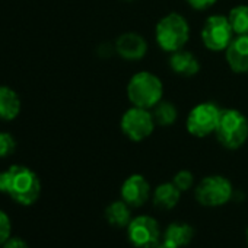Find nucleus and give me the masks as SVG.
Masks as SVG:
<instances>
[{"label":"nucleus","instance_id":"nucleus-1","mask_svg":"<svg viewBox=\"0 0 248 248\" xmlns=\"http://www.w3.org/2000/svg\"><path fill=\"white\" fill-rule=\"evenodd\" d=\"M155 40L165 53L183 50L190 40V25L187 19L177 12L165 15L155 27Z\"/></svg>","mask_w":248,"mask_h":248},{"label":"nucleus","instance_id":"nucleus-2","mask_svg":"<svg viewBox=\"0 0 248 248\" xmlns=\"http://www.w3.org/2000/svg\"><path fill=\"white\" fill-rule=\"evenodd\" d=\"M162 80L148 70L138 72L127 83V98L135 107L152 109L162 101Z\"/></svg>","mask_w":248,"mask_h":248},{"label":"nucleus","instance_id":"nucleus-3","mask_svg":"<svg viewBox=\"0 0 248 248\" xmlns=\"http://www.w3.org/2000/svg\"><path fill=\"white\" fill-rule=\"evenodd\" d=\"M217 142L231 151L239 149L248 139V120L247 117L233 108H225L220 111L219 121L215 130Z\"/></svg>","mask_w":248,"mask_h":248},{"label":"nucleus","instance_id":"nucleus-4","mask_svg":"<svg viewBox=\"0 0 248 248\" xmlns=\"http://www.w3.org/2000/svg\"><path fill=\"white\" fill-rule=\"evenodd\" d=\"M41 193V184L34 171L24 165H14L9 168V188L8 194L19 204L31 206L37 202Z\"/></svg>","mask_w":248,"mask_h":248},{"label":"nucleus","instance_id":"nucleus-5","mask_svg":"<svg viewBox=\"0 0 248 248\" xmlns=\"http://www.w3.org/2000/svg\"><path fill=\"white\" fill-rule=\"evenodd\" d=\"M155 118L151 109L140 107H130L124 111L120 120L123 135L132 142H142L148 139L155 130Z\"/></svg>","mask_w":248,"mask_h":248},{"label":"nucleus","instance_id":"nucleus-6","mask_svg":"<svg viewBox=\"0 0 248 248\" xmlns=\"http://www.w3.org/2000/svg\"><path fill=\"white\" fill-rule=\"evenodd\" d=\"M220 111L222 109L210 101L194 105L186 120L187 132L194 138H206L215 133Z\"/></svg>","mask_w":248,"mask_h":248},{"label":"nucleus","instance_id":"nucleus-7","mask_svg":"<svg viewBox=\"0 0 248 248\" xmlns=\"http://www.w3.org/2000/svg\"><path fill=\"white\" fill-rule=\"evenodd\" d=\"M233 31L228 21V16L212 15L209 16L200 31L203 46L213 53L225 51L233 38Z\"/></svg>","mask_w":248,"mask_h":248},{"label":"nucleus","instance_id":"nucleus-8","mask_svg":"<svg viewBox=\"0 0 248 248\" xmlns=\"http://www.w3.org/2000/svg\"><path fill=\"white\" fill-rule=\"evenodd\" d=\"M233 194L232 184L222 175L204 177L196 187V199L207 207H217L231 200Z\"/></svg>","mask_w":248,"mask_h":248},{"label":"nucleus","instance_id":"nucleus-9","mask_svg":"<svg viewBox=\"0 0 248 248\" xmlns=\"http://www.w3.org/2000/svg\"><path fill=\"white\" fill-rule=\"evenodd\" d=\"M161 236L158 222L151 216H138L129 223V238L139 248L158 247Z\"/></svg>","mask_w":248,"mask_h":248},{"label":"nucleus","instance_id":"nucleus-10","mask_svg":"<svg viewBox=\"0 0 248 248\" xmlns=\"http://www.w3.org/2000/svg\"><path fill=\"white\" fill-rule=\"evenodd\" d=\"M114 48L121 59L127 62H138L146 56L148 41L138 32H124L117 38Z\"/></svg>","mask_w":248,"mask_h":248},{"label":"nucleus","instance_id":"nucleus-11","mask_svg":"<svg viewBox=\"0 0 248 248\" xmlns=\"http://www.w3.org/2000/svg\"><path fill=\"white\" fill-rule=\"evenodd\" d=\"M151 196V186L140 174H133L121 186V197L129 206L139 207L146 203Z\"/></svg>","mask_w":248,"mask_h":248},{"label":"nucleus","instance_id":"nucleus-12","mask_svg":"<svg viewBox=\"0 0 248 248\" xmlns=\"http://www.w3.org/2000/svg\"><path fill=\"white\" fill-rule=\"evenodd\" d=\"M225 57L229 69L238 75L248 73V34L236 35L225 50Z\"/></svg>","mask_w":248,"mask_h":248},{"label":"nucleus","instance_id":"nucleus-13","mask_svg":"<svg viewBox=\"0 0 248 248\" xmlns=\"http://www.w3.org/2000/svg\"><path fill=\"white\" fill-rule=\"evenodd\" d=\"M170 67L171 70L184 78H191L196 76L200 72V63L197 57L186 50H178L175 53H171L170 57Z\"/></svg>","mask_w":248,"mask_h":248},{"label":"nucleus","instance_id":"nucleus-14","mask_svg":"<svg viewBox=\"0 0 248 248\" xmlns=\"http://www.w3.org/2000/svg\"><path fill=\"white\" fill-rule=\"evenodd\" d=\"M21 99L18 93L8 86H0V120L11 121L18 117Z\"/></svg>","mask_w":248,"mask_h":248},{"label":"nucleus","instance_id":"nucleus-15","mask_svg":"<svg viewBox=\"0 0 248 248\" xmlns=\"http://www.w3.org/2000/svg\"><path fill=\"white\" fill-rule=\"evenodd\" d=\"M194 231L190 225L187 223H172L167 228L165 235H164V244L174 247V248H180L184 247L187 244H190V241L193 239Z\"/></svg>","mask_w":248,"mask_h":248},{"label":"nucleus","instance_id":"nucleus-16","mask_svg":"<svg viewBox=\"0 0 248 248\" xmlns=\"http://www.w3.org/2000/svg\"><path fill=\"white\" fill-rule=\"evenodd\" d=\"M181 191L174 183H164L155 188L154 203L161 209H172L180 202Z\"/></svg>","mask_w":248,"mask_h":248},{"label":"nucleus","instance_id":"nucleus-17","mask_svg":"<svg viewBox=\"0 0 248 248\" xmlns=\"http://www.w3.org/2000/svg\"><path fill=\"white\" fill-rule=\"evenodd\" d=\"M105 217L107 220L112 225V226H126L130 223V217H132V213H130V209H129V204L124 202V200H120V202H114L111 203L107 210H105Z\"/></svg>","mask_w":248,"mask_h":248},{"label":"nucleus","instance_id":"nucleus-18","mask_svg":"<svg viewBox=\"0 0 248 248\" xmlns=\"http://www.w3.org/2000/svg\"><path fill=\"white\" fill-rule=\"evenodd\" d=\"M228 21L235 35H247L248 34V6L238 5L229 11Z\"/></svg>","mask_w":248,"mask_h":248},{"label":"nucleus","instance_id":"nucleus-19","mask_svg":"<svg viewBox=\"0 0 248 248\" xmlns=\"http://www.w3.org/2000/svg\"><path fill=\"white\" fill-rule=\"evenodd\" d=\"M178 117V111L175 105L170 101H161L158 105L154 107V118L159 126H171L175 123Z\"/></svg>","mask_w":248,"mask_h":248},{"label":"nucleus","instance_id":"nucleus-20","mask_svg":"<svg viewBox=\"0 0 248 248\" xmlns=\"http://www.w3.org/2000/svg\"><path fill=\"white\" fill-rule=\"evenodd\" d=\"M172 183L180 188V191H186V190H188V188L193 186L194 177H193V174H191L190 171L183 170V171H180V172H177V174L174 175Z\"/></svg>","mask_w":248,"mask_h":248},{"label":"nucleus","instance_id":"nucleus-21","mask_svg":"<svg viewBox=\"0 0 248 248\" xmlns=\"http://www.w3.org/2000/svg\"><path fill=\"white\" fill-rule=\"evenodd\" d=\"M15 151V139L9 133H0V158H6Z\"/></svg>","mask_w":248,"mask_h":248},{"label":"nucleus","instance_id":"nucleus-22","mask_svg":"<svg viewBox=\"0 0 248 248\" xmlns=\"http://www.w3.org/2000/svg\"><path fill=\"white\" fill-rule=\"evenodd\" d=\"M11 235V220L9 216L0 210V247H2Z\"/></svg>","mask_w":248,"mask_h":248},{"label":"nucleus","instance_id":"nucleus-23","mask_svg":"<svg viewBox=\"0 0 248 248\" xmlns=\"http://www.w3.org/2000/svg\"><path fill=\"white\" fill-rule=\"evenodd\" d=\"M186 2L196 11H206L213 5H216L217 0H186Z\"/></svg>","mask_w":248,"mask_h":248},{"label":"nucleus","instance_id":"nucleus-24","mask_svg":"<svg viewBox=\"0 0 248 248\" xmlns=\"http://www.w3.org/2000/svg\"><path fill=\"white\" fill-rule=\"evenodd\" d=\"M3 248H28V245L21 238H12L3 244Z\"/></svg>","mask_w":248,"mask_h":248},{"label":"nucleus","instance_id":"nucleus-25","mask_svg":"<svg viewBox=\"0 0 248 248\" xmlns=\"http://www.w3.org/2000/svg\"><path fill=\"white\" fill-rule=\"evenodd\" d=\"M9 188V170L0 172V191L8 193Z\"/></svg>","mask_w":248,"mask_h":248},{"label":"nucleus","instance_id":"nucleus-26","mask_svg":"<svg viewBox=\"0 0 248 248\" xmlns=\"http://www.w3.org/2000/svg\"><path fill=\"white\" fill-rule=\"evenodd\" d=\"M156 248H174V247H170V245H167V244H162V245H159V247H156Z\"/></svg>","mask_w":248,"mask_h":248},{"label":"nucleus","instance_id":"nucleus-27","mask_svg":"<svg viewBox=\"0 0 248 248\" xmlns=\"http://www.w3.org/2000/svg\"><path fill=\"white\" fill-rule=\"evenodd\" d=\"M124 2H135V0H124Z\"/></svg>","mask_w":248,"mask_h":248},{"label":"nucleus","instance_id":"nucleus-28","mask_svg":"<svg viewBox=\"0 0 248 248\" xmlns=\"http://www.w3.org/2000/svg\"><path fill=\"white\" fill-rule=\"evenodd\" d=\"M247 242H248V229H247Z\"/></svg>","mask_w":248,"mask_h":248}]
</instances>
